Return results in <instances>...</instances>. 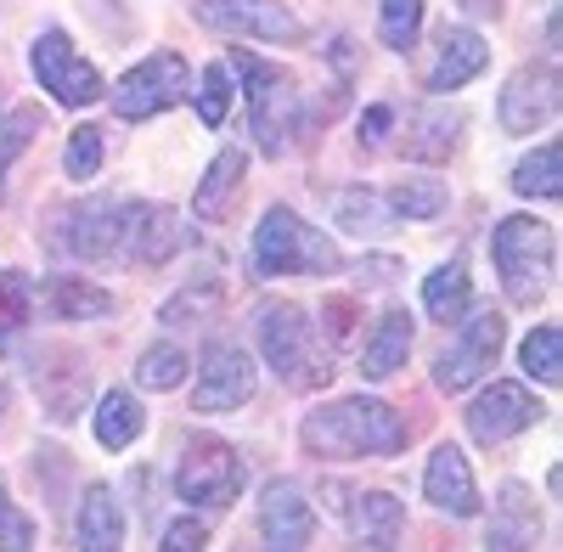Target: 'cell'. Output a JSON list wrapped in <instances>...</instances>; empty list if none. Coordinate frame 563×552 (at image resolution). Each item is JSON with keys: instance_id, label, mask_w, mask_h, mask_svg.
I'll return each mask as SVG.
<instances>
[{"instance_id": "obj_33", "label": "cell", "mask_w": 563, "mask_h": 552, "mask_svg": "<svg viewBox=\"0 0 563 552\" xmlns=\"http://www.w3.org/2000/svg\"><path fill=\"white\" fill-rule=\"evenodd\" d=\"M34 283L23 271H0V333H18L34 321Z\"/></svg>"}, {"instance_id": "obj_21", "label": "cell", "mask_w": 563, "mask_h": 552, "mask_svg": "<svg viewBox=\"0 0 563 552\" xmlns=\"http://www.w3.org/2000/svg\"><path fill=\"white\" fill-rule=\"evenodd\" d=\"M456 135H462V113H456V108H445V102H422V108L411 113L406 135H400V153L417 158V164H440V158H451Z\"/></svg>"}, {"instance_id": "obj_4", "label": "cell", "mask_w": 563, "mask_h": 552, "mask_svg": "<svg viewBox=\"0 0 563 552\" xmlns=\"http://www.w3.org/2000/svg\"><path fill=\"white\" fill-rule=\"evenodd\" d=\"M339 271V249L294 209H265L254 225V276H327Z\"/></svg>"}, {"instance_id": "obj_7", "label": "cell", "mask_w": 563, "mask_h": 552, "mask_svg": "<svg viewBox=\"0 0 563 552\" xmlns=\"http://www.w3.org/2000/svg\"><path fill=\"white\" fill-rule=\"evenodd\" d=\"M186 90H192V68H186L180 52H153L147 63H135L113 90H108V102L119 119L141 124V119H153L175 102H186Z\"/></svg>"}, {"instance_id": "obj_11", "label": "cell", "mask_w": 563, "mask_h": 552, "mask_svg": "<svg viewBox=\"0 0 563 552\" xmlns=\"http://www.w3.org/2000/svg\"><path fill=\"white\" fill-rule=\"evenodd\" d=\"M496 113H501V130L507 135H536L541 124H552L558 119V63L519 68V74L501 85Z\"/></svg>"}, {"instance_id": "obj_29", "label": "cell", "mask_w": 563, "mask_h": 552, "mask_svg": "<svg viewBox=\"0 0 563 552\" xmlns=\"http://www.w3.org/2000/svg\"><path fill=\"white\" fill-rule=\"evenodd\" d=\"M525 373L536 378V384H547V389H558V378H563V333H558V321H541V328L525 339Z\"/></svg>"}, {"instance_id": "obj_6", "label": "cell", "mask_w": 563, "mask_h": 552, "mask_svg": "<svg viewBox=\"0 0 563 552\" xmlns=\"http://www.w3.org/2000/svg\"><path fill=\"white\" fill-rule=\"evenodd\" d=\"M501 339H507V321H501V310L496 305H467L462 316H456V333H451V344H445V355H440V366H434V384L440 389H451V395H462V389H474L490 366L501 361Z\"/></svg>"}, {"instance_id": "obj_8", "label": "cell", "mask_w": 563, "mask_h": 552, "mask_svg": "<svg viewBox=\"0 0 563 552\" xmlns=\"http://www.w3.org/2000/svg\"><path fill=\"white\" fill-rule=\"evenodd\" d=\"M175 490L198 508H231L243 490V456L225 440H186L175 463Z\"/></svg>"}, {"instance_id": "obj_17", "label": "cell", "mask_w": 563, "mask_h": 552, "mask_svg": "<svg viewBox=\"0 0 563 552\" xmlns=\"http://www.w3.org/2000/svg\"><path fill=\"white\" fill-rule=\"evenodd\" d=\"M536 541H541V508H536V496L519 479H507L496 490V508H490L485 552H530Z\"/></svg>"}, {"instance_id": "obj_43", "label": "cell", "mask_w": 563, "mask_h": 552, "mask_svg": "<svg viewBox=\"0 0 563 552\" xmlns=\"http://www.w3.org/2000/svg\"><path fill=\"white\" fill-rule=\"evenodd\" d=\"M0 418H7V389H0Z\"/></svg>"}, {"instance_id": "obj_10", "label": "cell", "mask_w": 563, "mask_h": 552, "mask_svg": "<svg viewBox=\"0 0 563 552\" xmlns=\"http://www.w3.org/2000/svg\"><path fill=\"white\" fill-rule=\"evenodd\" d=\"M198 23L214 34H254V40H276V45L305 40V23L282 0H198Z\"/></svg>"}, {"instance_id": "obj_20", "label": "cell", "mask_w": 563, "mask_h": 552, "mask_svg": "<svg viewBox=\"0 0 563 552\" xmlns=\"http://www.w3.org/2000/svg\"><path fill=\"white\" fill-rule=\"evenodd\" d=\"M490 63V45L479 29H445L440 34V57L429 68V90H462L467 79H479Z\"/></svg>"}, {"instance_id": "obj_2", "label": "cell", "mask_w": 563, "mask_h": 552, "mask_svg": "<svg viewBox=\"0 0 563 552\" xmlns=\"http://www.w3.org/2000/svg\"><path fill=\"white\" fill-rule=\"evenodd\" d=\"M490 254H496V276L512 305H541L552 288V271H558V238L552 225L530 220V214H507L496 220L490 232Z\"/></svg>"}, {"instance_id": "obj_5", "label": "cell", "mask_w": 563, "mask_h": 552, "mask_svg": "<svg viewBox=\"0 0 563 552\" xmlns=\"http://www.w3.org/2000/svg\"><path fill=\"white\" fill-rule=\"evenodd\" d=\"M254 333H260V350H265L271 373H276L282 384L310 389V384H327V378H333V366L310 361L316 333H310V316H305L299 305H288V299L260 305V310H254Z\"/></svg>"}, {"instance_id": "obj_9", "label": "cell", "mask_w": 563, "mask_h": 552, "mask_svg": "<svg viewBox=\"0 0 563 552\" xmlns=\"http://www.w3.org/2000/svg\"><path fill=\"white\" fill-rule=\"evenodd\" d=\"M29 63H34V79L45 85V97H57L63 108H90V102L108 97V79L74 52L63 29H45V34L34 40Z\"/></svg>"}, {"instance_id": "obj_16", "label": "cell", "mask_w": 563, "mask_h": 552, "mask_svg": "<svg viewBox=\"0 0 563 552\" xmlns=\"http://www.w3.org/2000/svg\"><path fill=\"white\" fill-rule=\"evenodd\" d=\"M124 232V198H85L63 214V249L74 260H113Z\"/></svg>"}, {"instance_id": "obj_40", "label": "cell", "mask_w": 563, "mask_h": 552, "mask_svg": "<svg viewBox=\"0 0 563 552\" xmlns=\"http://www.w3.org/2000/svg\"><path fill=\"white\" fill-rule=\"evenodd\" d=\"M389 124H395V108H384V102L366 108V113H361V147H378L384 135H389Z\"/></svg>"}, {"instance_id": "obj_41", "label": "cell", "mask_w": 563, "mask_h": 552, "mask_svg": "<svg viewBox=\"0 0 563 552\" xmlns=\"http://www.w3.org/2000/svg\"><path fill=\"white\" fill-rule=\"evenodd\" d=\"M203 305H214V288L186 294V299H169V305H164V321H169V328H180V321H186V316H198Z\"/></svg>"}, {"instance_id": "obj_22", "label": "cell", "mask_w": 563, "mask_h": 552, "mask_svg": "<svg viewBox=\"0 0 563 552\" xmlns=\"http://www.w3.org/2000/svg\"><path fill=\"white\" fill-rule=\"evenodd\" d=\"M74 541L79 552H119L124 547V514L108 485H90L79 501V519H74Z\"/></svg>"}, {"instance_id": "obj_37", "label": "cell", "mask_w": 563, "mask_h": 552, "mask_svg": "<svg viewBox=\"0 0 563 552\" xmlns=\"http://www.w3.org/2000/svg\"><path fill=\"white\" fill-rule=\"evenodd\" d=\"M389 220H395L389 203L372 198L366 187H355V192L339 203V225H344V232H378V225H389Z\"/></svg>"}, {"instance_id": "obj_19", "label": "cell", "mask_w": 563, "mask_h": 552, "mask_svg": "<svg viewBox=\"0 0 563 552\" xmlns=\"http://www.w3.org/2000/svg\"><path fill=\"white\" fill-rule=\"evenodd\" d=\"M350 536L361 552H395L400 547V530H406V508L389 496V490H361L350 496Z\"/></svg>"}, {"instance_id": "obj_23", "label": "cell", "mask_w": 563, "mask_h": 552, "mask_svg": "<svg viewBox=\"0 0 563 552\" xmlns=\"http://www.w3.org/2000/svg\"><path fill=\"white\" fill-rule=\"evenodd\" d=\"M406 355H411V316L389 310L378 328H372V339L361 344V373L366 378H395L406 366Z\"/></svg>"}, {"instance_id": "obj_1", "label": "cell", "mask_w": 563, "mask_h": 552, "mask_svg": "<svg viewBox=\"0 0 563 552\" xmlns=\"http://www.w3.org/2000/svg\"><path fill=\"white\" fill-rule=\"evenodd\" d=\"M299 440L310 456H327V463H355V456H395L406 451L411 429L400 423V411L372 400V395H355V400H333L310 411L299 423Z\"/></svg>"}, {"instance_id": "obj_27", "label": "cell", "mask_w": 563, "mask_h": 552, "mask_svg": "<svg viewBox=\"0 0 563 552\" xmlns=\"http://www.w3.org/2000/svg\"><path fill=\"white\" fill-rule=\"evenodd\" d=\"M512 192L519 198H558L563 192V147L547 142V147L525 153L519 169H512Z\"/></svg>"}, {"instance_id": "obj_14", "label": "cell", "mask_w": 563, "mask_h": 552, "mask_svg": "<svg viewBox=\"0 0 563 552\" xmlns=\"http://www.w3.org/2000/svg\"><path fill=\"white\" fill-rule=\"evenodd\" d=\"M186 243H192V232L180 225L175 209H164V203H124V232H119V254H124V260L164 265V260H175Z\"/></svg>"}, {"instance_id": "obj_28", "label": "cell", "mask_w": 563, "mask_h": 552, "mask_svg": "<svg viewBox=\"0 0 563 552\" xmlns=\"http://www.w3.org/2000/svg\"><path fill=\"white\" fill-rule=\"evenodd\" d=\"M141 406H135V395L130 389H108L102 395V406H97V440L108 445V451H124L135 434H141Z\"/></svg>"}, {"instance_id": "obj_24", "label": "cell", "mask_w": 563, "mask_h": 552, "mask_svg": "<svg viewBox=\"0 0 563 552\" xmlns=\"http://www.w3.org/2000/svg\"><path fill=\"white\" fill-rule=\"evenodd\" d=\"M238 187H243V153H238V147H225V153L209 164V175L198 180L192 209H198L203 220H220L231 203H238Z\"/></svg>"}, {"instance_id": "obj_38", "label": "cell", "mask_w": 563, "mask_h": 552, "mask_svg": "<svg viewBox=\"0 0 563 552\" xmlns=\"http://www.w3.org/2000/svg\"><path fill=\"white\" fill-rule=\"evenodd\" d=\"M34 547V525L18 514V501L0 485V552H29Z\"/></svg>"}, {"instance_id": "obj_34", "label": "cell", "mask_w": 563, "mask_h": 552, "mask_svg": "<svg viewBox=\"0 0 563 552\" xmlns=\"http://www.w3.org/2000/svg\"><path fill=\"white\" fill-rule=\"evenodd\" d=\"M231 97H238V79H231V68H225V63H209V68H203V85H198V119H203L209 130L225 124Z\"/></svg>"}, {"instance_id": "obj_31", "label": "cell", "mask_w": 563, "mask_h": 552, "mask_svg": "<svg viewBox=\"0 0 563 552\" xmlns=\"http://www.w3.org/2000/svg\"><path fill=\"white\" fill-rule=\"evenodd\" d=\"M384 203L395 220H434L445 209V187L440 180H400V187H389Z\"/></svg>"}, {"instance_id": "obj_35", "label": "cell", "mask_w": 563, "mask_h": 552, "mask_svg": "<svg viewBox=\"0 0 563 552\" xmlns=\"http://www.w3.org/2000/svg\"><path fill=\"white\" fill-rule=\"evenodd\" d=\"M34 130H40V113H34V108L0 113V180H7V169L23 158V147L34 142Z\"/></svg>"}, {"instance_id": "obj_30", "label": "cell", "mask_w": 563, "mask_h": 552, "mask_svg": "<svg viewBox=\"0 0 563 552\" xmlns=\"http://www.w3.org/2000/svg\"><path fill=\"white\" fill-rule=\"evenodd\" d=\"M192 373V361H186V350L180 344H153L147 355L135 361V384L141 389H158V395H169V389H180V378Z\"/></svg>"}, {"instance_id": "obj_13", "label": "cell", "mask_w": 563, "mask_h": 552, "mask_svg": "<svg viewBox=\"0 0 563 552\" xmlns=\"http://www.w3.org/2000/svg\"><path fill=\"white\" fill-rule=\"evenodd\" d=\"M254 384H260V373H254V361L238 344H209L203 366H198L192 406L209 411V418H214V411H238V406L254 400Z\"/></svg>"}, {"instance_id": "obj_36", "label": "cell", "mask_w": 563, "mask_h": 552, "mask_svg": "<svg viewBox=\"0 0 563 552\" xmlns=\"http://www.w3.org/2000/svg\"><path fill=\"white\" fill-rule=\"evenodd\" d=\"M102 158H108V147H102V130H74L68 135V153H63V169H68V180H90L102 169Z\"/></svg>"}, {"instance_id": "obj_25", "label": "cell", "mask_w": 563, "mask_h": 552, "mask_svg": "<svg viewBox=\"0 0 563 552\" xmlns=\"http://www.w3.org/2000/svg\"><path fill=\"white\" fill-rule=\"evenodd\" d=\"M45 305H52L57 321H90V316H108L113 310V294L85 283V276H57L52 288H45Z\"/></svg>"}, {"instance_id": "obj_42", "label": "cell", "mask_w": 563, "mask_h": 552, "mask_svg": "<svg viewBox=\"0 0 563 552\" xmlns=\"http://www.w3.org/2000/svg\"><path fill=\"white\" fill-rule=\"evenodd\" d=\"M350 316H355L350 299H327V333H333V339H350Z\"/></svg>"}, {"instance_id": "obj_26", "label": "cell", "mask_w": 563, "mask_h": 552, "mask_svg": "<svg viewBox=\"0 0 563 552\" xmlns=\"http://www.w3.org/2000/svg\"><path fill=\"white\" fill-rule=\"evenodd\" d=\"M467 305H474V283H467V265H440L429 283H422V310H429L434 321H456Z\"/></svg>"}, {"instance_id": "obj_15", "label": "cell", "mask_w": 563, "mask_h": 552, "mask_svg": "<svg viewBox=\"0 0 563 552\" xmlns=\"http://www.w3.org/2000/svg\"><path fill=\"white\" fill-rule=\"evenodd\" d=\"M310 530H316V514H310V501H305V485L299 479H271L265 496H260L265 552H305L310 547Z\"/></svg>"}, {"instance_id": "obj_12", "label": "cell", "mask_w": 563, "mask_h": 552, "mask_svg": "<svg viewBox=\"0 0 563 552\" xmlns=\"http://www.w3.org/2000/svg\"><path fill=\"white\" fill-rule=\"evenodd\" d=\"M536 423H541V400L525 384H507V378H496L474 406H467V434L479 445H507L512 434H525Z\"/></svg>"}, {"instance_id": "obj_32", "label": "cell", "mask_w": 563, "mask_h": 552, "mask_svg": "<svg viewBox=\"0 0 563 552\" xmlns=\"http://www.w3.org/2000/svg\"><path fill=\"white\" fill-rule=\"evenodd\" d=\"M422 34V0H384L378 7V40L389 52H411Z\"/></svg>"}, {"instance_id": "obj_18", "label": "cell", "mask_w": 563, "mask_h": 552, "mask_svg": "<svg viewBox=\"0 0 563 552\" xmlns=\"http://www.w3.org/2000/svg\"><path fill=\"white\" fill-rule=\"evenodd\" d=\"M422 496H429L440 514H451V519H474V514H479L474 468H467V456H462L456 445H434L429 474H422Z\"/></svg>"}, {"instance_id": "obj_3", "label": "cell", "mask_w": 563, "mask_h": 552, "mask_svg": "<svg viewBox=\"0 0 563 552\" xmlns=\"http://www.w3.org/2000/svg\"><path fill=\"white\" fill-rule=\"evenodd\" d=\"M238 74L249 79V124H254V142L265 158H282L294 142H299V130L310 124V108L299 97V79L288 68H271L260 57H238Z\"/></svg>"}, {"instance_id": "obj_39", "label": "cell", "mask_w": 563, "mask_h": 552, "mask_svg": "<svg viewBox=\"0 0 563 552\" xmlns=\"http://www.w3.org/2000/svg\"><path fill=\"white\" fill-rule=\"evenodd\" d=\"M209 547V525L203 519H175L158 541V552H203Z\"/></svg>"}]
</instances>
